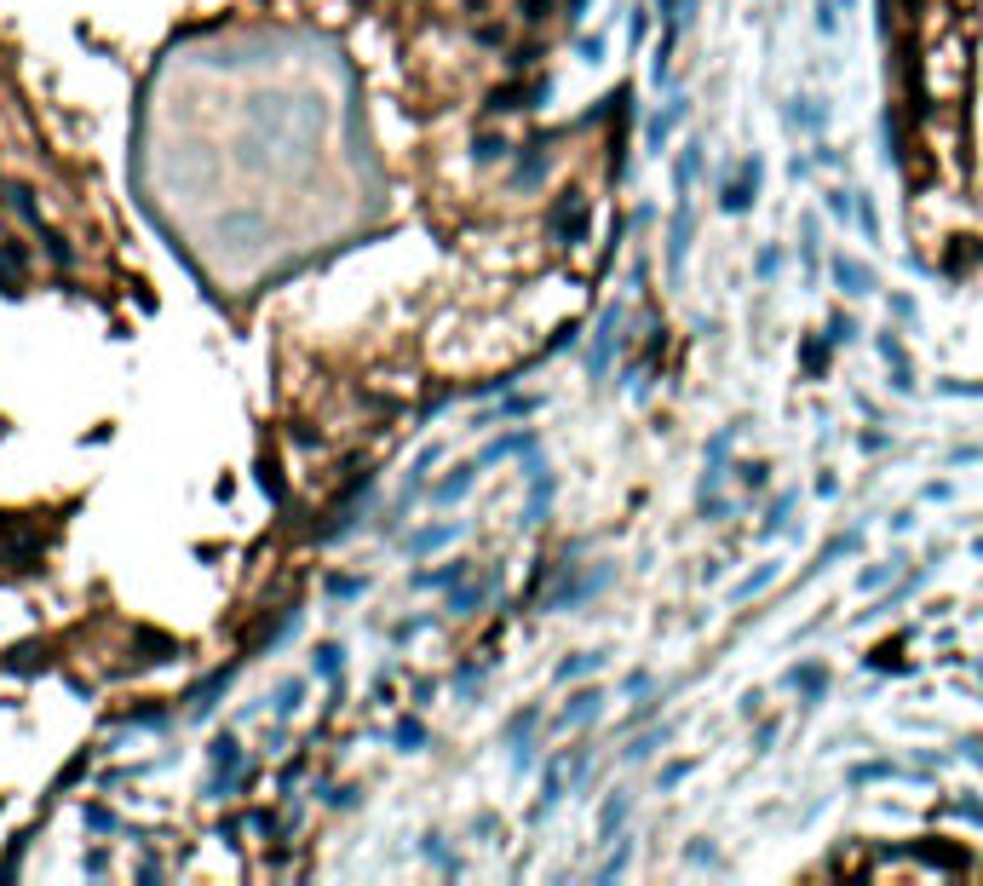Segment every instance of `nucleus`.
Returning <instances> with one entry per match:
<instances>
[{"label":"nucleus","mask_w":983,"mask_h":886,"mask_svg":"<svg viewBox=\"0 0 983 886\" xmlns=\"http://www.w3.org/2000/svg\"><path fill=\"white\" fill-rule=\"evenodd\" d=\"M207 760H213V783H207L213 800H225V794L242 789V743H236V737H213Z\"/></svg>","instance_id":"nucleus-1"},{"label":"nucleus","mask_w":983,"mask_h":886,"mask_svg":"<svg viewBox=\"0 0 983 886\" xmlns=\"http://www.w3.org/2000/svg\"><path fill=\"white\" fill-rule=\"evenodd\" d=\"M6 202H12V213H18L23 225L41 231V208H35V190H29V185H12V190H6Z\"/></svg>","instance_id":"nucleus-2"},{"label":"nucleus","mask_w":983,"mask_h":886,"mask_svg":"<svg viewBox=\"0 0 983 886\" xmlns=\"http://www.w3.org/2000/svg\"><path fill=\"white\" fill-rule=\"evenodd\" d=\"M225 685H230V668H219V674H213V679H207V685H202V691H196V697H190V714H196V720H202V714H213V697H219V691H225Z\"/></svg>","instance_id":"nucleus-3"},{"label":"nucleus","mask_w":983,"mask_h":886,"mask_svg":"<svg viewBox=\"0 0 983 886\" xmlns=\"http://www.w3.org/2000/svg\"><path fill=\"white\" fill-rule=\"evenodd\" d=\"M41 242H46V254L58 259V265H75V248H69V242H64L58 231H46V225H41Z\"/></svg>","instance_id":"nucleus-4"},{"label":"nucleus","mask_w":983,"mask_h":886,"mask_svg":"<svg viewBox=\"0 0 983 886\" xmlns=\"http://www.w3.org/2000/svg\"><path fill=\"white\" fill-rule=\"evenodd\" d=\"M81 817H87V829H104V835H110V829H121L110 806H81Z\"/></svg>","instance_id":"nucleus-5"},{"label":"nucleus","mask_w":983,"mask_h":886,"mask_svg":"<svg viewBox=\"0 0 983 886\" xmlns=\"http://www.w3.org/2000/svg\"><path fill=\"white\" fill-rule=\"evenodd\" d=\"M294 708H299V679H294V685H282V691H276V714H294Z\"/></svg>","instance_id":"nucleus-6"},{"label":"nucleus","mask_w":983,"mask_h":886,"mask_svg":"<svg viewBox=\"0 0 983 886\" xmlns=\"http://www.w3.org/2000/svg\"><path fill=\"white\" fill-rule=\"evenodd\" d=\"M334 662H340V651H334V645H322V651H317V668H322V674H334Z\"/></svg>","instance_id":"nucleus-7"}]
</instances>
